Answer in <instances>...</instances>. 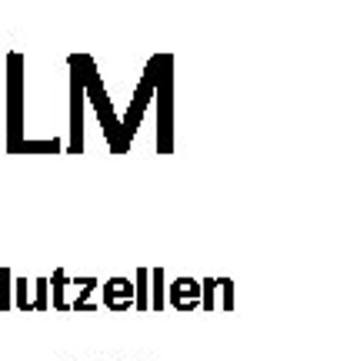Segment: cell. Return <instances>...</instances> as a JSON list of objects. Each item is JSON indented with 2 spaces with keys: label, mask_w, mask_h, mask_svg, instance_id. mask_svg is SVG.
<instances>
[{
  "label": "cell",
  "mask_w": 357,
  "mask_h": 361,
  "mask_svg": "<svg viewBox=\"0 0 357 361\" xmlns=\"http://www.w3.org/2000/svg\"><path fill=\"white\" fill-rule=\"evenodd\" d=\"M167 308V271L154 268L151 271V311Z\"/></svg>",
  "instance_id": "cell-11"
},
{
  "label": "cell",
  "mask_w": 357,
  "mask_h": 361,
  "mask_svg": "<svg viewBox=\"0 0 357 361\" xmlns=\"http://www.w3.org/2000/svg\"><path fill=\"white\" fill-rule=\"evenodd\" d=\"M154 80H157V54H154L147 67H144L141 80H137V87H134V97H130V107L127 114L120 117V130H124V144H134V134L141 130V121H144V111H147V104L154 101Z\"/></svg>",
  "instance_id": "cell-5"
},
{
  "label": "cell",
  "mask_w": 357,
  "mask_h": 361,
  "mask_svg": "<svg viewBox=\"0 0 357 361\" xmlns=\"http://www.w3.org/2000/svg\"><path fill=\"white\" fill-rule=\"evenodd\" d=\"M13 308V271L0 268V311Z\"/></svg>",
  "instance_id": "cell-13"
},
{
  "label": "cell",
  "mask_w": 357,
  "mask_h": 361,
  "mask_svg": "<svg viewBox=\"0 0 357 361\" xmlns=\"http://www.w3.org/2000/svg\"><path fill=\"white\" fill-rule=\"evenodd\" d=\"M154 97H157V154H170L174 151V57L170 54H157Z\"/></svg>",
  "instance_id": "cell-3"
},
{
  "label": "cell",
  "mask_w": 357,
  "mask_h": 361,
  "mask_svg": "<svg viewBox=\"0 0 357 361\" xmlns=\"http://www.w3.org/2000/svg\"><path fill=\"white\" fill-rule=\"evenodd\" d=\"M47 281H51V308L64 311L67 314V311H70V301H67V284H70V274H67L64 268H57Z\"/></svg>",
  "instance_id": "cell-9"
},
{
  "label": "cell",
  "mask_w": 357,
  "mask_h": 361,
  "mask_svg": "<svg viewBox=\"0 0 357 361\" xmlns=\"http://www.w3.org/2000/svg\"><path fill=\"white\" fill-rule=\"evenodd\" d=\"M51 308V281L37 278L30 281V311H47Z\"/></svg>",
  "instance_id": "cell-12"
},
{
  "label": "cell",
  "mask_w": 357,
  "mask_h": 361,
  "mask_svg": "<svg viewBox=\"0 0 357 361\" xmlns=\"http://www.w3.org/2000/svg\"><path fill=\"white\" fill-rule=\"evenodd\" d=\"M64 141H27L24 117V54H7V154H61Z\"/></svg>",
  "instance_id": "cell-1"
},
{
  "label": "cell",
  "mask_w": 357,
  "mask_h": 361,
  "mask_svg": "<svg viewBox=\"0 0 357 361\" xmlns=\"http://www.w3.org/2000/svg\"><path fill=\"white\" fill-rule=\"evenodd\" d=\"M217 308L234 311V281L230 278H217Z\"/></svg>",
  "instance_id": "cell-14"
},
{
  "label": "cell",
  "mask_w": 357,
  "mask_h": 361,
  "mask_svg": "<svg viewBox=\"0 0 357 361\" xmlns=\"http://www.w3.org/2000/svg\"><path fill=\"white\" fill-rule=\"evenodd\" d=\"M201 311H217V278L201 281Z\"/></svg>",
  "instance_id": "cell-16"
},
{
  "label": "cell",
  "mask_w": 357,
  "mask_h": 361,
  "mask_svg": "<svg viewBox=\"0 0 357 361\" xmlns=\"http://www.w3.org/2000/svg\"><path fill=\"white\" fill-rule=\"evenodd\" d=\"M70 284H77V288H80V295L70 301V311L94 314V311H97V301H90V295H94V288H101V281H97V278H74V274H70Z\"/></svg>",
  "instance_id": "cell-8"
},
{
  "label": "cell",
  "mask_w": 357,
  "mask_h": 361,
  "mask_svg": "<svg viewBox=\"0 0 357 361\" xmlns=\"http://www.w3.org/2000/svg\"><path fill=\"white\" fill-rule=\"evenodd\" d=\"M151 271L147 268H137L134 271V311H141V314H147L151 311Z\"/></svg>",
  "instance_id": "cell-10"
},
{
  "label": "cell",
  "mask_w": 357,
  "mask_h": 361,
  "mask_svg": "<svg viewBox=\"0 0 357 361\" xmlns=\"http://www.w3.org/2000/svg\"><path fill=\"white\" fill-rule=\"evenodd\" d=\"M104 291V308L114 311V314H124V311H134V281L124 278V274H114L101 284Z\"/></svg>",
  "instance_id": "cell-6"
},
{
  "label": "cell",
  "mask_w": 357,
  "mask_h": 361,
  "mask_svg": "<svg viewBox=\"0 0 357 361\" xmlns=\"http://www.w3.org/2000/svg\"><path fill=\"white\" fill-rule=\"evenodd\" d=\"M167 305L174 311H197L201 308V281L197 278H174V281L167 284Z\"/></svg>",
  "instance_id": "cell-7"
},
{
  "label": "cell",
  "mask_w": 357,
  "mask_h": 361,
  "mask_svg": "<svg viewBox=\"0 0 357 361\" xmlns=\"http://www.w3.org/2000/svg\"><path fill=\"white\" fill-rule=\"evenodd\" d=\"M84 94H87V101L94 104V117H97L104 137H107L111 154H127L130 147L124 144L120 117H117L114 104H111V97H107V87H104V80H101V71H97V64H94V57H90V54H84Z\"/></svg>",
  "instance_id": "cell-2"
},
{
  "label": "cell",
  "mask_w": 357,
  "mask_h": 361,
  "mask_svg": "<svg viewBox=\"0 0 357 361\" xmlns=\"http://www.w3.org/2000/svg\"><path fill=\"white\" fill-rule=\"evenodd\" d=\"M84 54L67 57V154H84Z\"/></svg>",
  "instance_id": "cell-4"
},
{
  "label": "cell",
  "mask_w": 357,
  "mask_h": 361,
  "mask_svg": "<svg viewBox=\"0 0 357 361\" xmlns=\"http://www.w3.org/2000/svg\"><path fill=\"white\" fill-rule=\"evenodd\" d=\"M13 308L30 311V281H27V278H17V281H13Z\"/></svg>",
  "instance_id": "cell-15"
}]
</instances>
